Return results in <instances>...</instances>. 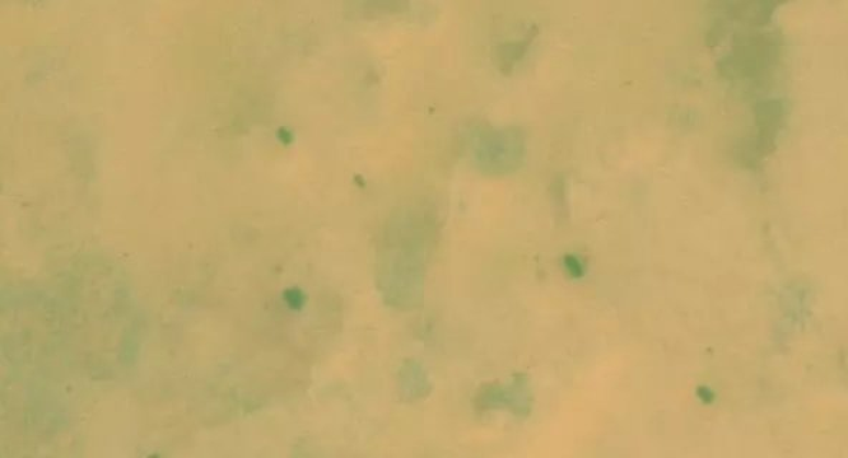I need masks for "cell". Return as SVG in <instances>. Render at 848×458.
Returning <instances> with one entry per match:
<instances>
[{
  "label": "cell",
  "instance_id": "obj_1",
  "mask_svg": "<svg viewBox=\"0 0 848 458\" xmlns=\"http://www.w3.org/2000/svg\"><path fill=\"white\" fill-rule=\"evenodd\" d=\"M775 58V42L763 35L738 37L733 48V68L747 78L763 77Z\"/></svg>",
  "mask_w": 848,
  "mask_h": 458
}]
</instances>
